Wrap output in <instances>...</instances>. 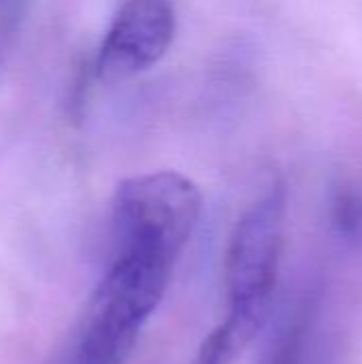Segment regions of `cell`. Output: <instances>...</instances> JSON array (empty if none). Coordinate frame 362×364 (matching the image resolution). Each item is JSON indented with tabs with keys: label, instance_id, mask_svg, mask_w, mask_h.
I'll list each match as a JSON object with an SVG mask.
<instances>
[{
	"label": "cell",
	"instance_id": "1",
	"mask_svg": "<svg viewBox=\"0 0 362 364\" xmlns=\"http://www.w3.org/2000/svg\"><path fill=\"white\" fill-rule=\"evenodd\" d=\"M173 262L139 252H113L75 335L70 364H124L169 288Z\"/></svg>",
	"mask_w": 362,
	"mask_h": 364
},
{
	"label": "cell",
	"instance_id": "2",
	"mask_svg": "<svg viewBox=\"0 0 362 364\" xmlns=\"http://www.w3.org/2000/svg\"><path fill=\"white\" fill-rule=\"evenodd\" d=\"M286 192L280 183L256 198L233 228L226 250L228 316L218 326L237 356L265 326L284 250Z\"/></svg>",
	"mask_w": 362,
	"mask_h": 364
},
{
	"label": "cell",
	"instance_id": "4",
	"mask_svg": "<svg viewBox=\"0 0 362 364\" xmlns=\"http://www.w3.org/2000/svg\"><path fill=\"white\" fill-rule=\"evenodd\" d=\"M175 38L171 0H126L115 13L96 58L105 83L132 79L156 66Z\"/></svg>",
	"mask_w": 362,
	"mask_h": 364
},
{
	"label": "cell",
	"instance_id": "3",
	"mask_svg": "<svg viewBox=\"0 0 362 364\" xmlns=\"http://www.w3.org/2000/svg\"><path fill=\"white\" fill-rule=\"evenodd\" d=\"M203 211V194L175 171L137 175L113 194V252H139L177 262Z\"/></svg>",
	"mask_w": 362,
	"mask_h": 364
},
{
	"label": "cell",
	"instance_id": "6",
	"mask_svg": "<svg viewBox=\"0 0 362 364\" xmlns=\"http://www.w3.org/2000/svg\"><path fill=\"white\" fill-rule=\"evenodd\" d=\"M333 220L339 235L348 241L362 243V196L354 192H341L333 205Z\"/></svg>",
	"mask_w": 362,
	"mask_h": 364
},
{
	"label": "cell",
	"instance_id": "7",
	"mask_svg": "<svg viewBox=\"0 0 362 364\" xmlns=\"http://www.w3.org/2000/svg\"><path fill=\"white\" fill-rule=\"evenodd\" d=\"M17 2H21V0H0V6H6V9H11V6H15Z\"/></svg>",
	"mask_w": 362,
	"mask_h": 364
},
{
	"label": "cell",
	"instance_id": "5",
	"mask_svg": "<svg viewBox=\"0 0 362 364\" xmlns=\"http://www.w3.org/2000/svg\"><path fill=\"white\" fill-rule=\"evenodd\" d=\"M337 333L322 290L305 288L282 307L260 364H333Z\"/></svg>",
	"mask_w": 362,
	"mask_h": 364
}]
</instances>
